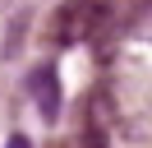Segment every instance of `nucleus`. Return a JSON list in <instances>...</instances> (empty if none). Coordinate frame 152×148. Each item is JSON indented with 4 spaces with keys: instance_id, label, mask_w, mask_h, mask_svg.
Returning <instances> with one entry per match:
<instances>
[{
    "instance_id": "obj_1",
    "label": "nucleus",
    "mask_w": 152,
    "mask_h": 148,
    "mask_svg": "<svg viewBox=\"0 0 152 148\" xmlns=\"http://www.w3.org/2000/svg\"><path fill=\"white\" fill-rule=\"evenodd\" d=\"M115 5L106 0H60L56 14L46 23L51 46H78V42H102L106 33L115 28Z\"/></svg>"
},
{
    "instance_id": "obj_2",
    "label": "nucleus",
    "mask_w": 152,
    "mask_h": 148,
    "mask_svg": "<svg viewBox=\"0 0 152 148\" xmlns=\"http://www.w3.org/2000/svg\"><path fill=\"white\" fill-rule=\"evenodd\" d=\"M28 92H32V102H37L42 120H51V125H56V116H60V79H56V70H51V65H37V70H32Z\"/></svg>"
},
{
    "instance_id": "obj_3",
    "label": "nucleus",
    "mask_w": 152,
    "mask_h": 148,
    "mask_svg": "<svg viewBox=\"0 0 152 148\" xmlns=\"http://www.w3.org/2000/svg\"><path fill=\"white\" fill-rule=\"evenodd\" d=\"M124 33L138 42H152V0H138L134 14H124Z\"/></svg>"
},
{
    "instance_id": "obj_4",
    "label": "nucleus",
    "mask_w": 152,
    "mask_h": 148,
    "mask_svg": "<svg viewBox=\"0 0 152 148\" xmlns=\"http://www.w3.org/2000/svg\"><path fill=\"white\" fill-rule=\"evenodd\" d=\"M5 148H32V144H28V134H10V139H5Z\"/></svg>"
}]
</instances>
